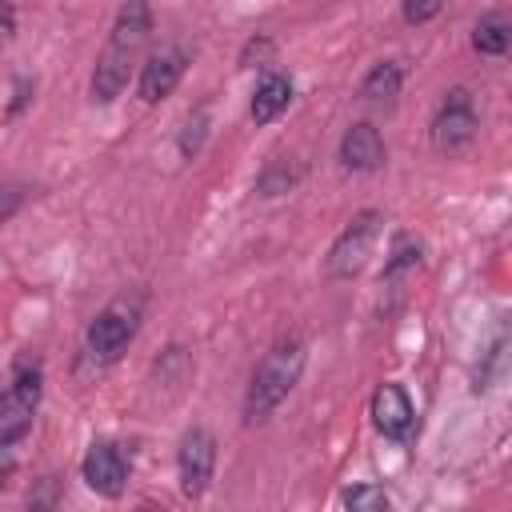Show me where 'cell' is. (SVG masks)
Masks as SVG:
<instances>
[{"instance_id":"obj_1","label":"cell","mask_w":512,"mask_h":512,"mask_svg":"<svg viewBox=\"0 0 512 512\" xmlns=\"http://www.w3.org/2000/svg\"><path fill=\"white\" fill-rule=\"evenodd\" d=\"M148 36H152V8H148V0H128L120 8L116 24H112V36H108L96 68H92V100L96 104H112L124 92V84H128L140 52L148 44Z\"/></svg>"},{"instance_id":"obj_2","label":"cell","mask_w":512,"mask_h":512,"mask_svg":"<svg viewBox=\"0 0 512 512\" xmlns=\"http://www.w3.org/2000/svg\"><path fill=\"white\" fill-rule=\"evenodd\" d=\"M304 356L308 352H304V340L300 336H280L264 352V360L252 372L248 396H244V420L248 424H260V420H268L280 408V400L296 388V380L304 372Z\"/></svg>"},{"instance_id":"obj_3","label":"cell","mask_w":512,"mask_h":512,"mask_svg":"<svg viewBox=\"0 0 512 512\" xmlns=\"http://www.w3.org/2000/svg\"><path fill=\"white\" fill-rule=\"evenodd\" d=\"M136 328H140V296H120V300H112V304L88 324V332H84V360H88L96 372L108 368V364L120 360V352L132 344Z\"/></svg>"},{"instance_id":"obj_4","label":"cell","mask_w":512,"mask_h":512,"mask_svg":"<svg viewBox=\"0 0 512 512\" xmlns=\"http://www.w3.org/2000/svg\"><path fill=\"white\" fill-rule=\"evenodd\" d=\"M40 364H20L8 392L0 396V452H8L12 444H20L32 428V416H36V404H40Z\"/></svg>"},{"instance_id":"obj_5","label":"cell","mask_w":512,"mask_h":512,"mask_svg":"<svg viewBox=\"0 0 512 512\" xmlns=\"http://www.w3.org/2000/svg\"><path fill=\"white\" fill-rule=\"evenodd\" d=\"M380 224H384V216L380 212H356L352 220H348V228L336 236V244L328 248V276L332 280H348V276H356L364 264H368V256H372V244H376V236H380Z\"/></svg>"},{"instance_id":"obj_6","label":"cell","mask_w":512,"mask_h":512,"mask_svg":"<svg viewBox=\"0 0 512 512\" xmlns=\"http://www.w3.org/2000/svg\"><path fill=\"white\" fill-rule=\"evenodd\" d=\"M476 132H480V116H476V104H472L468 88H452L444 96L436 120H432V144H436V152L456 156V152L472 148Z\"/></svg>"},{"instance_id":"obj_7","label":"cell","mask_w":512,"mask_h":512,"mask_svg":"<svg viewBox=\"0 0 512 512\" xmlns=\"http://www.w3.org/2000/svg\"><path fill=\"white\" fill-rule=\"evenodd\" d=\"M176 468H180V488H184V496L196 500V496L208 492L212 468H216V440H212L208 428H188V432H184Z\"/></svg>"},{"instance_id":"obj_8","label":"cell","mask_w":512,"mask_h":512,"mask_svg":"<svg viewBox=\"0 0 512 512\" xmlns=\"http://www.w3.org/2000/svg\"><path fill=\"white\" fill-rule=\"evenodd\" d=\"M80 472H84V480H88L92 492L116 500V496L124 492V480H128V460H124V452H120L112 440H96V444L84 452Z\"/></svg>"},{"instance_id":"obj_9","label":"cell","mask_w":512,"mask_h":512,"mask_svg":"<svg viewBox=\"0 0 512 512\" xmlns=\"http://www.w3.org/2000/svg\"><path fill=\"white\" fill-rule=\"evenodd\" d=\"M372 424L380 428V436L388 440H412V428H416V412H412V400L400 384H380L372 392Z\"/></svg>"},{"instance_id":"obj_10","label":"cell","mask_w":512,"mask_h":512,"mask_svg":"<svg viewBox=\"0 0 512 512\" xmlns=\"http://www.w3.org/2000/svg\"><path fill=\"white\" fill-rule=\"evenodd\" d=\"M184 68H188V56L180 48H160L156 56H148V64L140 68V100L156 104V100L172 96V88L180 84Z\"/></svg>"},{"instance_id":"obj_11","label":"cell","mask_w":512,"mask_h":512,"mask_svg":"<svg viewBox=\"0 0 512 512\" xmlns=\"http://www.w3.org/2000/svg\"><path fill=\"white\" fill-rule=\"evenodd\" d=\"M384 160H388V152H384V140H380V132L372 124H352L344 132V140H340V164L348 172H376Z\"/></svg>"},{"instance_id":"obj_12","label":"cell","mask_w":512,"mask_h":512,"mask_svg":"<svg viewBox=\"0 0 512 512\" xmlns=\"http://www.w3.org/2000/svg\"><path fill=\"white\" fill-rule=\"evenodd\" d=\"M292 100V80L284 72H268L260 84H256V96H252V120L256 124H272Z\"/></svg>"},{"instance_id":"obj_13","label":"cell","mask_w":512,"mask_h":512,"mask_svg":"<svg viewBox=\"0 0 512 512\" xmlns=\"http://www.w3.org/2000/svg\"><path fill=\"white\" fill-rule=\"evenodd\" d=\"M400 84H404V68H400L396 60H384V64H376V68L364 76L360 96H364L368 104H392V100L400 96Z\"/></svg>"},{"instance_id":"obj_14","label":"cell","mask_w":512,"mask_h":512,"mask_svg":"<svg viewBox=\"0 0 512 512\" xmlns=\"http://www.w3.org/2000/svg\"><path fill=\"white\" fill-rule=\"evenodd\" d=\"M508 40H512V24H508L504 12H488V16H480L476 28H472V44H476V52H484V56H504V52H508Z\"/></svg>"},{"instance_id":"obj_15","label":"cell","mask_w":512,"mask_h":512,"mask_svg":"<svg viewBox=\"0 0 512 512\" xmlns=\"http://www.w3.org/2000/svg\"><path fill=\"white\" fill-rule=\"evenodd\" d=\"M420 264V240H412V236H400L396 240V248H392V256H388V264H384V280L392 284V280H400L408 268H416Z\"/></svg>"},{"instance_id":"obj_16","label":"cell","mask_w":512,"mask_h":512,"mask_svg":"<svg viewBox=\"0 0 512 512\" xmlns=\"http://www.w3.org/2000/svg\"><path fill=\"white\" fill-rule=\"evenodd\" d=\"M344 504L352 512H380V508H388V492L380 484H356L344 492Z\"/></svg>"},{"instance_id":"obj_17","label":"cell","mask_w":512,"mask_h":512,"mask_svg":"<svg viewBox=\"0 0 512 512\" xmlns=\"http://www.w3.org/2000/svg\"><path fill=\"white\" fill-rule=\"evenodd\" d=\"M28 184H20V180H4L0 184V220H12L20 208H24V200H28Z\"/></svg>"},{"instance_id":"obj_18","label":"cell","mask_w":512,"mask_h":512,"mask_svg":"<svg viewBox=\"0 0 512 512\" xmlns=\"http://www.w3.org/2000/svg\"><path fill=\"white\" fill-rule=\"evenodd\" d=\"M296 180H300V172H284L280 164H272V168L260 176V192H264V196H276V192H288Z\"/></svg>"},{"instance_id":"obj_19","label":"cell","mask_w":512,"mask_h":512,"mask_svg":"<svg viewBox=\"0 0 512 512\" xmlns=\"http://www.w3.org/2000/svg\"><path fill=\"white\" fill-rule=\"evenodd\" d=\"M440 8H444V0H404V20L408 24H428Z\"/></svg>"},{"instance_id":"obj_20","label":"cell","mask_w":512,"mask_h":512,"mask_svg":"<svg viewBox=\"0 0 512 512\" xmlns=\"http://www.w3.org/2000/svg\"><path fill=\"white\" fill-rule=\"evenodd\" d=\"M204 124H208L204 112H196V120L184 124V136H180V152H184V156H192V152L200 148V140H204Z\"/></svg>"},{"instance_id":"obj_21","label":"cell","mask_w":512,"mask_h":512,"mask_svg":"<svg viewBox=\"0 0 512 512\" xmlns=\"http://www.w3.org/2000/svg\"><path fill=\"white\" fill-rule=\"evenodd\" d=\"M12 32H16V8L12 4H0V48L12 40Z\"/></svg>"},{"instance_id":"obj_22","label":"cell","mask_w":512,"mask_h":512,"mask_svg":"<svg viewBox=\"0 0 512 512\" xmlns=\"http://www.w3.org/2000/svg\"><path fill=\"white\" fill-rule=\"evenodd\" d=\"M28 504H32V508L56 504V476H48V480H44V492H40V496H28Z\"/></svg>"}]
</instances>
